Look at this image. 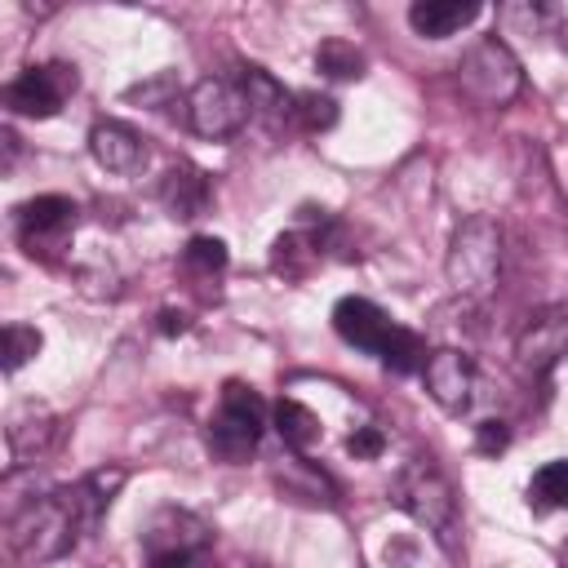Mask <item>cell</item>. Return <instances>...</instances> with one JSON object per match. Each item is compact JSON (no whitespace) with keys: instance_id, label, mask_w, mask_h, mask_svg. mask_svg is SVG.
<instances>
[{"instance_id":"obj_1","label":"cell","mask_w":568,"mask_h":568,"mask_svg":"<svg viewBox=\"0 0 568 568\" xmlns=\"http://www.w3.org/2000/svg\"><path fill=\"white\" fill-rule=\"evenodd\" d=\"M129 470L124 466H98L84 479L53 488L36 501H27L22 510L9 515V546L18 559L27 564H53L67 550H75V541L106 515V506L115 501V493L124 488Z\"/></svg>"},{"instance_id":"obj_2","label":"cell","mask_w":568,"mask_h":568,"mask_svg":"<svg viewBox=\"0 0 568 568\" xmlns=\"http://www.w3.org/2000/svg\"><path fill=\"white\" fill-rule=\"evenodd\" d=\"M444 275L448 288L479 302L497 288L501 275V226L488 213H470L466 222H457L453 240H448V257H444Z\"/></svg>"},{"instance_id":"obj_3","label":"cell","mask_w":568,"mask_h":568,"mask_svg":"<svg viewBox=\"0 0 568 568\" xmlns=\"http://www.w3.org/2000/svg\"><path fill=\"white\" fill-rule=\"evenodd\" d=\"M390 501L404 515H413L439 546H453V537H457V493L430 457H413L395 470Z\"/></svg>"},{"instance_id":"obj_4","label":"cell","mask_w":568,"mask_h":568,"mask_svg":"<svg viewBox=\"0 0 568 568\" xmlns=\"http://www.w3.org/2000/svg\"><path fill=\"white\" fill-rule=\"evenodd\" d=\"M457 84L470 102L479 106H506L519 98L524 89V67L515 58V49L501 40V36H484L475 40L462 62H457Z\"/></svg>"},{"instance_id":"obj_5","label":"cell","mask_w":568,"mask_h":568,"mask_svg":"<svg viewBox=\"0 0 568 568\" xmlns=\"http://www.w3.org/2000/svg\"><path fill=\"white\" fill-rule=\"evenodd\" d=\"M262 430H266V408L262 399L244 386V382H226L222 386V404L209 422V453L226 466H240L257 453L262 444Z\"/></svg>"},{"instance_id":"obj_6","label":"cell","mask_w":568,"mask_h":568,"mask_svg":"<svg viewBox=\"0 0 568 568\" xmlns=\"http://www.w3.org/2000/svg\"><path fill=\"white\" fill-rule=\"evenodd\" d=\"M213 546V528L182 506H160L142 532V550L151 568H191L209 555Z\"/></svg>"},{"instance_id":"obj_7","label":"cell","mask_w":568,"mask_h":568,"mask_svg":"<svg viewBox=\"0 0 568 568\" xmlns=\"http://www.w3.org/2000/svg\"><path fill=\"white\" fill-rule=\"evenodd\" d=\"M248 120H253V115H248V98H244L240 80L204 75V80L186 93V124H191V133H200V138H209V142L235 138Z\"/></svg>"},{"instance_id":"obj_8","label":"cell","mask_w":568,"mask_h":568,"mask_svg":"<svg viewBox=\"0 0 568 568\" xmlns=\"http://www.w3.org/2000/svg\"><path fill=\"white\" fill-rule=\"evenodd\" d=\"M71 93H75V71L67 62H36L4 84V106L27 120H49L62 111Z\"/></svg>"},{"instance_id":"obj_9","label":"cell","mask_w":568,"mask_h":568,"mask_svg":"<svg viewBox=\"0 0 568 568\" xmlns=\"http://www.w3.org/2000/svg\"><path fill=\"white\" fill-rule=\"evenodd\" d=\"M13 222H18V244L31 257H53V253H62L71 244L80 209L67 195H36V200L13 209Z\"/></svg>"},{"instance_id":"obj_10","label":"cell","mask_w":568,"mask_h":568,"mask_svg":"<svg viewBox=\"0 0 568 568\" xmlns=\"http://www.w3.org/2000/svg\"><path fill=\"white\" fill-rule=\"evenodd\" d=\"M559 359H568V302L532 315L515 337V364L528 377H546Z\"/></svg>"},{"instance_id":"obj_11","label":"cell","mask_w":568,"mask_h":568,"mask_svg":"<svg viewBox=\"0 0 568 568\" xmlns=\"http://www.w3.org/2000/svg\"><path fill=\"white\" fill-rule=\"evenodd\" d=\"M422 382H426V395L444 408V413H466L470 408V395H475V364L466 351L457 346H439L426 355L422 364Z\"/></svg>"},{"instance_id":"obj_12","label":"cell","mask_w":568,"mask_h":568,"mask_svg":"<svg viewBox=\"0 0 568 568\" xmlns=\"http://www.w3.org/2000/svg\"><path fill=\"white\" fill-rule=\"evenodd\" d=\"M333 328H337V337L342 342H351L355 351H368V355H382L386 351V342H390V333L399 328L377 302H368V297H342L337 306H333Z\"/></svg>"},{"instance_id":"obj_13","label":"cell","mask_w":568,"mask_h":568,"mask_svg":"<svg viewBox=\"0 0 568 568\" xmlns=\"http://www.w3.org/2000/svg\"><path fill=\"white\" fill-rule=\"evenodd\" d=\"M89 151L106 173H138L146 164V146L138 138V129H129L124 120H98L89 129Z\"/></svg>"},{"instance_id":"obj_14","label":"cell","mask_w":568,"mask_h":568,"mask_svg":"<svg viewBox=\"0 0 568 568\" xmlns=\"http://www.w3.org/2000/svg\"><path fill=\"white\" fill-rule=\"evenodd\" d=\"M53 435H58V417H53L49 408H36V404L18 408V413L9 417V426H4V444H9L13 470H18V466H31V462L53 444Z\"/></svg>"},{"instance_id":"obj_15","label":"cell","mask_w":568,"mask_h":568,"mask_svg":"<svg viewBox=\"0 0 568 568\" xmlns=\"http://www.w3.org/2000/svg\"><path fill=\"white\" fill-rule=\"evenodd\" d=\"M240 89H244V98H248V115H253V120H262V124H271V129H280L284 120H293L297 98H293L271 71L244 67V71H240Z\"/></svg>"},{"instance_id":"obj_16","label":"cell","mask_w":568,"mask_h":568,"mask_svg":"<svg viewBox=\"0 0 568 568\" xmlns=\"http://www.w3.org/2000/svg\"><path fill=\"white\" fill-rule=\"evenodd\" d=\"M209 173H200L195 164H173L164 178H160V204L173 213V217H182V222H191V217H200L204 209H209Z\"/></svg>"},{"instance_id":"obj_17","label":"cell","mask_w":568,"mask_h":568,"mask_svg":"<svg viewBox=\"0 0 568 568\" xmlns=\"http://www.w3.org/2000/svg\"><path fill=\"white\" fill-rule=\"evenodd\" d=\"M475 18H479V4H462V0H417L408 9V27L426 40H448Z\"/></svg>"},{"instance_id":"obj_18","label":"cell","mask_w":568,"mask_h":568,"mask_svg":"<svg viewBox=\"0 0 568 568\" xmlns=\"http://www.w3.org/2000/svg\"><path fill=\"white\" fill-rule=\"evenodd\" d=\"M275 484H280L284 497H293V501H324V506L337 501V488L328 484V475L315 470L306 457H288V462L275 470Z\"/></svg>"},{"instance_id":"obj_19","label":"cell","mask_w":568,"mask_h":568,"mask_svg":"<svg viewBox=\"0 0 568 568\" xmlns=\"http://www.w3.org/2000/svg\"><path fill=\"white\" fill-rule=\"evenodd\" d=\"M320 235H302V231H284L275 244H271V266L284 275V280H302L315 262H320Z\"/></svg>"},{"instance_id":"obj_20","label":"cell","mask_w":568,"mask_h":568,"mask_svg":"<svg viewBox=\"0 0 568 568\" xmlns=\"http://www.w3.org/2000/svg\"><path fill=\"white\" fill-rule=\"evenodd\" d=\"M275 430H280V439L293 448V453H306V448H315L320 444V417L306 408V404H297V399H280L275 404Z\"/></svg>"},{"instance_id":"obj_21","label":"cell","mask_w":568,"mask_h":568,"mask_svg":"<svg viewBox=\"0 0 568 568\" xmlns=\"http://www.w3.org/2000/svg\"><path fill=\"white\" fill-rule=\"evenodd\" d=\"M364 67H368L364 53H359L351 40H342V36H328V40L315 49V71L328 75V80H359Z\"/></svg>"},{"instance_id":"obj_22","label":"cell","mask_w":568,"mask_h":568,"mask_svg":"<svg viewBox=\"0 0 568 568\" xmlns=\"http://www.w3.org/2000/svg\"><path fill=\"white\" fill-rule=\"evenodd\" d=\"M528 506L532 510H568V462L559 457V462H546L537 475H532V484H528Z\"/></svg>"},{"instance_id":"obj_23","label":"cell","mask_w":568,"mask_h":568,"mask_svg":"<svg viewBox=\"0 0 568 568\" xmlns=\"http://www.w3.org/2000/svg\"><path fill=\"white\" fill-rule=\"evenodd\" d=\"M182 266L200 280H213L226 271V244L217 235H191L186 248H182Z\"/></svg>"},{"instance_id":"obj_24","label":"cell","mask_w":568,"mask_h":568,"mask_svg":"<svg viewBox=\"0 0 568 568\" xmlns=\"http://www.w3.org/2000/svg\"><path fill=\"white\" fill-rule=\"evenodd\" d=\"M377 359H382L390 373H417V368L426 364V342H422L413 328H404V324H399V328L390 333V342H386V351H382Z\"/></svg>"},{"instance_id":"obj_25","label":"cell","mask_w":568,"mask_h":568,"mask_svg":"<svg viewBox=\"0 0 568 568\" xmlns=\"http://www.w3.org/2000/svg\"><path fill=\"white\" fill-rule=\"evenodd\" d=\"M0 342H4V373H18L22 364H31L44 346L40 328H31V324H4Z\"/></svg>"},{"instance_id":"obj_26","label":"cell","mask_w":568,"mask_h":568,"mask_svg":"<svg viewBox=\"0 0 568 568\" xmlns=\"http://www.w3.org/2000/svg\"><path fill=\"white\" fill-rule=\"evenodd\" d=\"M293 120H297L306 133H324V129L337 124V102H333L328 93H297Z\"/></svg>"},{"instance_id":"obj_27","label":"cell","mask_w":568,"mask_h":568,"mask_svg":"<svg viewBox=\"0 0 568 568\" xmlns=\"http://www.w3.org/2000/svg\"><path fill=\"white\" fill-rule=\"evenodd\" d=\"M506 444H510V426H506L501 417H488V422H479V426H475V448H479L484 457L506 453Z\"/></svg>"},{"instance_id":"obj_28","label":"cell","mask_w":568,"mask_h":568,"mask_svg":"<svg viewBox=\"0 0 568 568\" xmlns=\"http://www.w3.org/2000/svg\"><path fill=\"white\" fill-rule=\"evenodd\" d=\"M382 448H386V435L377 426H355V435L346 439V453L355 462H373V457H382Z\"/></svg>"},{"instance_id":"obj_29","label":"cell","mask_w":568,"mask_h":568,"mask_svg":"<svg viewBox=\"0 0 568 568\" xmlns=\"http://www.w3.org/2000/svg\"><path fill=\"white\" fill-rule=\"evenodd\" d=\"M182 328H186V315H173V311L160 315V333H182Z\"/></svg>"},{"instance_id":"obj_30","label":"cell","mask_w":568,"mask_h":568,"mask_svg":"<svg viewBox=\"0 0 568 568\" xmlns=\"http://www.w3.org/2000/svg\"><path fill=\"white\" fill-rule=\"evenodd\" d=\"M559 568H568V546H564V550H559Z\"/></svg>"}]
</instances>
